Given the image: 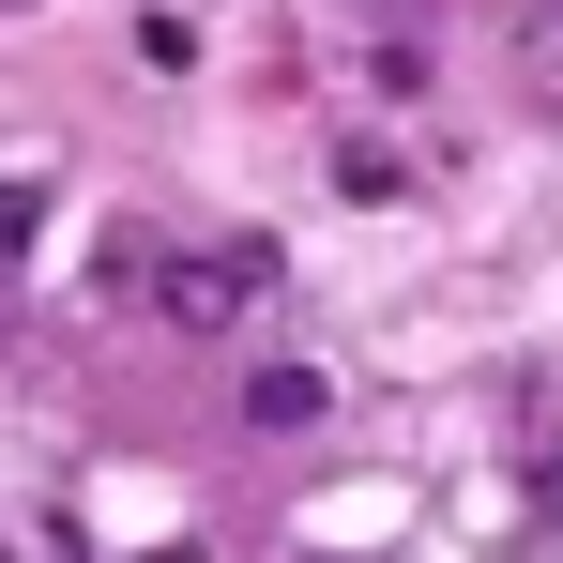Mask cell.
Instances as JSON below:
<instances>
[{
	"instance_id": "cell-1",
	"label": "cell",
	"mask_w": 563,
	"mask_h": 563,
	"mask_svg": "<svg viewBox=\"0 0 563 563\" xmlns=\"http://www.w3.org/2000/svg\"><path fill=\"white\" fill-rule=\"evenodd\" d=\"M275 289V244H153V320L168 335H244V305Z\"/></svg>"
},
{
	"instance_id": "cell-2",
	"label": "cell",
	"mask_w": 563,
	"mask_h": 563,
	"mask_svg": "<svg viewBox=\"0 0 563 563\" xmlns=\"http://www.w3.org/2000/svg\"><path fill=\"white\" fill-rule=\"evenodd\" d=\"M244 411H260V427H320V366H260Z\"/></svg>"
},
{
	"instance_id": "cell-3",
	"label": "cell",
	"mask_w": 563,
	"mask_h": 563,
	"mask_svg": "<svg viewBox=\"0 0 563 563\" xmlns=\"http://www.w3.org/2000/svg\"><path fill=\"white\" fill-rule=\"evenodd\" d=\"M503 31H518V62L563 92V0H503Z\"/></svg>"
},
{
	"instance_id": "cell-4",
	"label": "cell",
	"mask_w": 563,
	"mask_h": 563,
	"mask_svg": "<svg viewBox=\"0 0 563 563\" xmlns=\"http://www.w3.org/2000/svg\"><path fill=\"white\" fill-rule=\"evenodd\" d=\"M335 198H411V168H396V153H366V137H351V153H335Z\"/></svg>"
},
{
	"instance_id": "cell-5",
	"label": "cell",
	"mask_w": 563,
	"mask_h": 563,
	"mask_svg": "<svg viewBox=\"0 0 563 563\" xmlns=\"http://www.w3.org/2000/svg\"><path fill=\"white\" fill-rule=\"evenodd\" d=\"M31 229H46V184H0V275L31 260Z\"/></svg>"
},
{
	"instance_id": "cell-6",
	"label": "cell",
	"mask_w": 563,
	"mask_h": 563,
	"mask_svg": "<svg viewBox=\"0 0 563 563\" xmlns=\"http://www.w3.org/2000/svg\"><path fill=\"white\" fill-rule=\"evenodd\" d=\"M31 563H92V549H77V533H46V549H31Z\"/></svg>"
},
{
	"instance_id": "cell-7",
	"label": "cell",
	"mask_w": 563,
	"mask_h": 563,
	"mask_svg": "<svg viewBox=\"0 0 563 563\" xmlns=\"http://www.w3.org/2000/svg\"><path fill=\"white\" fill-rule=\"evenodd\" d=\"M153 563H213V549H153Z\"/></svg>"
},
{
	"instance_id": "cell-8",
	"label": "cell",
	"mask_w": 563,
	"mask_h": 563,
	"mask_svg": "<svg viewBox=\"0 0 563 563\" xmlns=\"http://www.w3.org/2000/svg\"><path fill=\"white\" fill-rule=\"evenodd\" d=\"M380 15H411V0H380Z\"/></svg>"
},
{
	"instance_id": "cell-9",
	"label": "cell",
	"mask_w": 563,
	"mask_h": 563,
	"mask_svg": "<svg viewBox=\"0 0 563 563\" xmlns=\"http://www.w3.org/2000/svg\"><path fill=\"white\" fill-rule=\"evenodd\" d=\"M0 15H31V0H0Z\"/></svg>"
}]
</instances>
